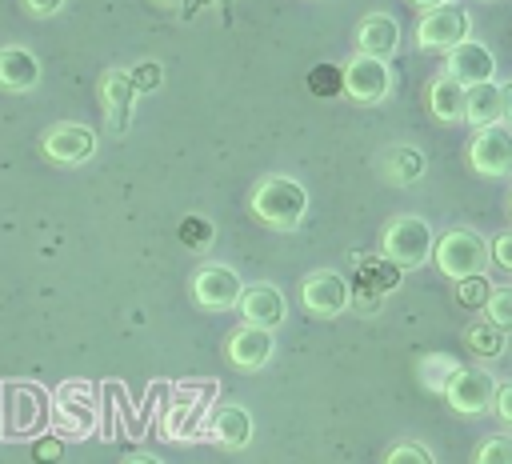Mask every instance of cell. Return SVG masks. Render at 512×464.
<instances>
[{"label":"cell","mask_w":512,"mask_h":464,"mask_svg":"<svg viewBox=\"0 0 512 464\" xmlns=\"http://www.w3.org/2000/svg\"><path fill=\"white\" fill-rule=\"evenodd\" d=\"M492 396H496V380H492V372H484V368H456V376L448 380V388H444V400H448V408L456 412V416H484V412H492Z\"/></svg>","instance_id":"obj_10"},{"label":"cell","mask_w":512,"mask_h":464,"mask_svg":"<svg viewBox=\"0 0 512 464\" xmlns=\"http://www.w3.org/2000/svg\"><path fill=\"white\" fill-rule=\"evenodd\" d=\"M4 432L24 440V436H36L48 420V392L40 384H24V380H4Z\"/></svg>","instance_id":"obj_5"},{"label":"cell","mask_w":512,"mask_h":464,"mask_svg":"<svg viewBox=\"0 0 512 464\" xmlns=\"http://www.w3.org/2000/svg\"><path fill=\"white\" fill-rule=\"evenodd\" d=\"M300 304H304V312L328 320V316H340L352 304V288L336 268H316L300 280Z\"/></svg>","instance_id":"obj_9"},{"label":"cell","mask_w":512,"mask_h":464,"mask_svg":"<svg viewBox=\"0 0 512 464\" xmlns=\"http://www.w3.org/2000/svg\"><path fill=\"white\" fill-rule=\"evenodd\" d=\"M464 120L472 128H488V124H500L504 120V104H500V84L496 80H484V84L464 88Z\"/></svg>","instance_id":"obj_24"},{"label":"cell","mask_w":512,"mask_h":464,"mask_svg":"<svg viewBox=\"0 0 512 464\" xmlns=\"http://www.w3.org/2000/svg\"><path fill=\"white\" fill-rule=\"evenodd\" d=\"M492 408L504 424H512V380H500L496 384V396H492Z\"/></svg>","instance_id":"obj_34"},{"label":"cell","mask_w":512,"mask_h":464,"mask_svg":"<svg viewBox=\"0 0 512 464\" xmlns=\"http://www.w3.org/2000/svg\"><path fill=\"white\" fill-rule=\"evenodd\" d=\"M252 216L272 232H296L308 216V188L292 176H264L248 196Z\"/></svg>","instance_id":"obj_1"},{"label":"cell","mask_w":512,"mask_h":464,"mask_svg":"<svg viewBox=\"0 0 512 464\" xmlns=\"http://www.w3.org/2000/svg\"><path fill=\"white\" fill-rule=\"evenodd\" d=\"M384 464H436V460H432V452L420 440H400V444L388 448Z\"/></svg>","instance_id":"obj_33"},{"label":"cell","mask_w":512,"mask_h":464,"mask_svg":"<svg viewBox=\"0 0 512 464\" xmlns=\"http://www.w3.org/2000/svg\"><path fill=\"white\" fill-rule=\"evenodd\" d=\"M48 424L60 440H88L100 424V400L84 380H68L48 396Z\"/></svg>","instance_id":"obj_2"},{"label":"cell","mask_w":512,"mask_h":464,"mask_svg":"<svg viewBox=\"0 0 512 464\" xmlns=\"http://www.w3.org/2000/svg\"><path fill=\"white\" fill-rule=\"evenodd\" d=\"M24 8H28L32 16H40V20H44V16H56V12L64 8V0H24Z\"/></svg>","instance_id":"obj_37"},{"label":"cell","mask_w":512,"mask_h":464,"mask_svg":"<svg viewBox=\"0 0 512 464\" xmlns=\"http://www.w3.org/2000/svg\"><path fill=\"white\" fill-rule=\"evenodd\" d=\"M128 80H132L136 96H140V92H156V88L164 84V68H160L156 60H136V64L128 68Z\"/></svg>","instance_id":"obj_32"},{"label":"cell","mask_w":512,"mask_h":464,"mask_svg":"<svg viewBox=\"0 0 512 464\" xmlns=\"http://www.w3.org/2000/svg\"><path fill=\"white\" fill-rule=\"evenodd\" d=\"M212 396H216V384L208 380V384H180L176 392H172V404H168V412H164V436L168 440H192V436H200L204 428V408L212 404Z\"/></svg>","instance_id":"obj_8"},{"label":"cell","mask_w":512,"mask_h":464,"mask_svg":"<svg viewBox=\"0 0 512 464\" xmlns=\"http://www.w3.org/2000/svg\"><path fill=\"white\" fill-rule=\"evenodd\" d=\"M484 316L496 324V328H504V332H512V284H496L492 292H488V304H484Z\"/></svg>","instance_id":"obj_30"},{"label":"cell","mask_w":512,"mask_h":464,"mask_svg":"<svg viewBox=\"0 0 512 464\" xmlns=\"http://www.w3.org/2000/svg\"><path fill=\"white\" fill-rule=\"evenodd\" d=\"M488 252H492V260H496L504 272H512V232H500L496 244H488Z\"/></svg>","instance_id":"obj_35"},{"label":"cell","mask_w":512,"mask_h":464,"mask_svg":"<svg viewBox=\"0 0 512 464\" xmlns=\"http://www.w3.org/2000/svg\"><path fill=\"white\" fill-rule=\"evenodd\" d=\"M308 92L320 96V100L344 96V72H340V64H328V60L312 64V72H308Z\"/></svg>","instance_id":"obj_27"},{"label":"cell","mask_w":512,"mask_h":464,"mask_svg":"<svg viewBox=\"0 0 512 464\" xmlns=\"http://www.w3.org/2000/svg\"><path fill=\"white\" fill-rule=\"evenodd\" d=\"M424 104H428V116H432V120L456 124V120H464V84H460L456 76L440 72V76L428 84Z\"/></svg>","instance_id":"obj_23"},{"label":"cell","mask_w":512,"mask_h":464,"mask_svg":"<svg viewBox=\"0 0 512 464\" xmlns=\"http://www.w3.org/2000/svg\"><path fill=\"white\" fill-rule=\"evenodd\" d=\"M344 72V96L352 104H384L392 96V68L388 60H376V56H364L356 52L348 64H340Z\"/></svg>","instance_id":"obj_7"},{"label":"cell","mask_w":512,"mask_h":464,"mask_svg":"<svg viewBox=\"0 0 512 464\" xmlns=\"http://www.w3.org/2000/svg\"><path fill=\"white\" fill-rule=\"evenodd\" d=\"M424 172H428V160H424V152L412 148V144H392V148L380 152V176H384L388 184L408 188V184L424 180Z\"/></svg>","instance_id":"obj_21"},{"label":"cell","mask_w":512,"mask_h":464,"mask_svg":"<svg viewBox=\"0 0 512 464\" xmlns=\"http://www.w3.org/2000/svg\"><path fill=\"white\" fill-rule=\"evenodd\" d=\"M208 432H212V440H216L220 448L240 452V448L252 444V412L240 408V404H224V408H216Z\"/></svg>","instance_id":"obj_22"},{"label":"cell","mask_w":512,"mask_h":464,"mask_svg":"<svg viewBox=\"0 0 512 464\" xmlns=\"http://www.w3.org/2000/svg\"><path fill=\"white\" fill-rule=\"evenodd\" d=\"M432 228L424 216H396L384 224V236H380V256L392 260L400 272H412L420 264L432 260Z\"/></svg>","instance_id":"obj_3"},{"label":"cell","mask_w":512,"mask_h":464,"mask_svg":"<svg viewBox=\"0 0 512 464\" xmlns=\"http://www.w3.org/2000/svg\"><path fill=\"white\" fill-rule=\"evenodd\" d=\"M468 32H472L468 8L456 4V0H448V4H436V8H428L420 16V24H416V48H424V52H448L460 40H468Z\"/></svg>","instance_id":"obj_6"},{"label":"cell","mask_w":512,"mask_h":464,"mask_svg":"<svg viewBox=\"0 0 512 464\" xmlns=\"http://www.w3.org/2000/svg\"><path fill=\"white\" fill-rule=\"evenodd\" d=\"M356 48L364 56H376V60H388L396 48H400V24L396 16L388 12H368L356 28Z\"/></svg>","instance_id":"obj_19"},{"label":"cell","mask_w":512,"mask_h":464,"mask_svg":"<svg viewBox=\"0 0 512 464\" xmlns=\"http://www.w3.org/2000/svg\"><path fill=\"white\" fill-rule=\"evenodd\" d=\"M456 368H460L456 356H448V352H428V356H420L416 376H420V384H424L428 392L444 396V388H448V380L456 376Z\"/></svg>","instance_id":"obj_26"},{"label":"cell","mask_w":512,"mask_h":464,"mask_svg":"<svg viewBox=\"0 0 512 464\" xmlns=\"http://www.w3.org/2000/svg\"><path fill=\"white\" fill-rule=\"evenodd\" d=\"M400 268L384 256H360L356 260V296H368L372 308H380V300L400 284Z\"/></svg>","instance_id":"obj_20"},{"label":"cell","mask_w":512,"mask_h":464,"mask_svg":"<svg viewBox=\"0 0 512 464\" xmlns=\"http://www.w3.org/2000/svg\"><path fill=\"white\" fill-rule=\"evenodd\" d=\"M488 292H492V280H488L484 272L456 280V300H460L464 308H484V304H488Z\"/></svg>","instance_id":"obj_31"},{"label":"cell","mask_w":512,"mask_h":464,"mask_svg":"<svg viewBox=\"0 0 512 464\" xmlns=\"http://www.w3.org/2000/svg\"><path fill=\"white\" fill-rule=\"evenodd\" d=\"M472 464H512V432H496L476 444Z\"/></svg>","instance_id":"obj_28"},{"label":"cell","mask_w":512,"mask_h":464,"mask_svg":"<svg viewBox=\"0 0 512 464\" xmlns=\"http://www.w3.org/2000/svg\"><path fill=\"white\" fill-rule=\"evenodd\" d=\"M124 464H160V460H156V456H148V452H136V456H128Z\"/></svg>","instance_id":"obj_39"},{"label":"cell","mask_w":512,"mask_h":464,"mask_svg":"<svg viewBox=\"0 0 512 464\" xmlns=\"http://www.w3.org/2000/svg\"><path fill=\"white\" fill-rule=\"evenodd\" d=\"M432 260L436 268L448 276V280H464V276H476L488 268L492 252H488V240L472 228H448L436 244H432Z\"/></svg>","instance_id":"obj_4"},{"label":"cell","mask_w":512,"mask_h":464,"mask_svg":"<svg viewBox=\"0 0 512 464\" xmlns=\"http://www.w3.org/2000/svg\"><path fill=\"white\" fill-rule=\"evenodd\" d=\"M40 84V60L24 44H4L0 48V88L4 92H32Z\"/></svg>","instance_id":"obj_18"},{"label":"cell","mask_w":512,"mask_h":464,"mask_svg":"<svg viewBox=\"0 0 512 464\" xmlns=\"http://www.w3.org/2000/svg\"><path fill=\"white\" fill-rule=\"evenodd\" d=\"M176 236H180V244H184V248L200 252V248H208V244H212L216 228H212V220H204V216H184V220H180V228H176Z\"/></svg>","instance_id":"obj_29"},{"label":"cell","mask_w":512,"mask_h":464,"mask_svg":"<svg viewBox=\"0 0 512 464\" xmlns=\"http://www.w3.org/2000/svg\"><path fill=\"white\" fill-rule=\"evenodd\" d=\"M100 104H104V120L112 128V136L128 132L132 124V104H136V88L128 80V68H108L100 76Z\"/></svg>","instance_id":"obj_15"},{"label":"cell","mask_w":512,"mask_h":464,"mask_svg":"<svg viewBox=\"0 0 512 464\" xmlns=\"http://www.w3.org/2000/svg\"><path fill=\"white\" fill-rule=\"evenodd\" d=\"M40 148H44V156H48L52 164H60V168H76V164H84V160L96 156V132H92L88 124L60 120V124H52V128L44 132Z\"/></svg>","instance_id":"obj_11"},{"label":"cell","mask_w":512,"mask_h":464,"mask_svg":"<svg viewBox=\"0 0 512 464\" xmlns=\"http://www.w3.org/2000/svg\"><path fill=\"white\" fill-rule=\"evenodd\" d=\"M0 432H4V416H0Z\"/></svg>","instance_id":"obj_41"},{"label":"cell","mask_w":512,"mask_h":464,"mask_svg":"<svg viewBox=\"0 0 512 464\" xmlns=\"http://www.w3.org/2000/svg\"><path fill=\"white\" fill-rule=\"evenodd\" d=\"M272 352H276V336L272 328H256V324H244L228 336L224 344V356L232 368L240 372H260L264 364H272Z\"/></svg>","instance_id":"obj_14"},{"label":"cell","mask_w":512,"mask_h":464,"mask_svg":"<svg viewBox=\"0 0 512 464\" xmlns=\"http://www.w3.org/2000/svg\"><path fill=\"white\" fill-rule=\"evenodd\" d=\"M444 72L456 76L464 88H472V84H484V80L496 76V56H492L488 44H480V40H460L456 48H448Z\"/></svg>","instance_id":"obj_16"},{"label":"cell","mask_w":512,"mask_h":464,"mask_svg":"<svg viewBox=\"0 0 512 464\" xmlns=\"http://www.w3.org/2000/svg\"><path fill=\"white\" fill-rule=\"evenodd\" d=\"M500 104H504V120L512 124V80H508V84H500Z\"/></svg>","instance_id":"obj_38"},{"label":"cell","mask_w":512,"mask_h":464,"mask_svg":"<svg viewBox=\"0 0 512 464\" xmlns=\"http://www.w3.org/2000/svg\"><path fill=\"white\" fill-rule=\"evenodd\" d=\"M508 208H512V196H508Z\"/></svg>","instance_id":"obj_42"},{"label":"cell","mask_w":512,"mask_h":464,"mask_svg":"<svg viewBox=\"0 0 512 464\" xmlns=\"http://www.w3.org/2000/svg\"><path fill=\"white\" fill-rule=\"evenodd\" d=\"M468 164L480 172V176H512V132L504 124H488V128H476L472 144H468Z\"/></svg>","instance_id":"obj_13"},{"label":"cell","mask_w":512,"mask_h":464,"mask_svg":"<svg viewBox=\"0 0 512 464\" xmlns=\"http://www.w3.org/2000/svg\"><path fill=\"white\" fill-rule=\"evenodd\" d=\"M240 292H244V280L236 268L228 264H204L196 276H192V300L208 312H228L240 304Z\"/></svg>","instance_id":"obj_12"},{"label":"cell","mask_w":512,"mask_h":464,"mask_svg":"<svg viewBox=\"0 0 512 464\" xmlns=\"http://www.w3.org/2000/svg\"><path fill=\"white\" fill-rule=\"evenodd\" d=\"M464 344H468L476 356L492 360V356H500V352L508 348V332H504V328H496L488 316H480V320H472V324L464 328Z\"/></svg>","instance_id":"obj_25"},{"label":"cell","mask_w":512,"mask_h":464,"mask_svg":"<svg viewBox=\"0 0 512 464\" xmlns=\"http://www.w3.org/2000/svg\"><path fill=\"white\" fill-rule=\"evenodd\" d=\"M408 4H416V8H424V12H428V8H436V4H448V0H408Z\"/></svg>","instance_id":"obj_40"},{"label":"cell","mask_w":512,"mask_h":464,"mask_svg":"<svg viewBox=\"0 0 512 464\" xmlns=\"http://www.w3.org/2000/svg\"><path fill=\"white\" fill-rule=\"evenodd\" d=\"M240 312H244V320L248 324H256V328H280L284 324V316H288V304H284V292L276 288V284H268V280H260V284H244V292H240V304H236Z\"/></svg>","instance_id":"obj_17"},{"label":"cell","mask_w":512,"mask_h":464,"mask_svg":"<svg viewBox=\"0 0 512 464\" xmlns=\"http://www.w3.org/2000/svg\"><path fill=\"white\" fill-rule=\"evenodd\" d=\"M60 460V436L56 440H40L36 444V464H56Z\"/></svg>","instance_id":"obj_36"}]
</instances>
